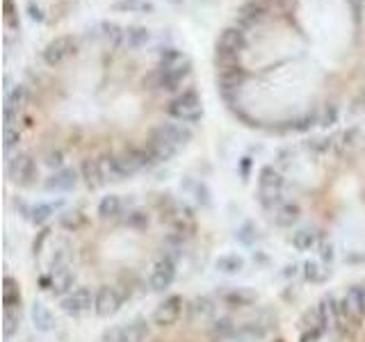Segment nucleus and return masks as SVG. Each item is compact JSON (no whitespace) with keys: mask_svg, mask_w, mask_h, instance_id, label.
I'll return each instance as SVG.
<instances>
[{"mask_svg":"<svg viewBox=\"0 0 365 342\" xmlns=\"http://www.w3.org/2000/svg\"><path fill=\"white\" fill-rule=\"evenodd\" d=\"M297 342H365V279L324 294L304 315Z\"/></svg>","mask_w":365,"mask_h":342,"instance_id":"obj_6","label":"nucleus"},{"mask_svg":"<svg viewBox=\"0 0 365 342\" xmlns=\"http://www.w3.org/2000/svg\"><path fill=\"white\" fill-rule=\"evenodd\" d=\"M96 342H285L279 313L247 290L176 294L108 328Z\"/></svg>","mask_w":365,"mask_h":342,"instance_id":"obj_5","label":"nucleus"},{"mask_svg":"<svg viewBox=\"0 0 365 342\" xmlns=\"http://www.w3.org/2000/svg\"><path fill=\"white\" fill-rule=\"evenodd\" d=\"M201 117L197 71L169 34L89 23L41 46L9 89L7 174L23 190L101 192L178 155Z\"/></svg>","mask_w":365,"mask_h":342,"instance_id":"obj_1","label":"nucleus"},{"mask_svg":"<svg viewBox=\"0 0 365 342\" xmlns=\"http://www.w3.org/2000/svg\"><path fill=\"white\" fill-rule=\"evenodd\" d=\"M233 117L311 135L365 114V0H247L215 48Z\"/></svg>","mask_w":365,"mask_h":342,"instance_id":"obj_2","label":"nucleus"},{"mask_svg":"<svg viewBox=\"0 0 365 342\" xmlns=\"http://www.w3.org/2000/svg\"><path fill=\"white\" fill-rule=\"evenodd\" d=\"M265 219L292 249L331 265H365V123L304 135L256 178Z\"/></svg>","mask_w":365,"mask_h":342,"instance_id":"obj_4","label":"nucleus"},{"mask_svg":"<svg viewBox=\"0 0 365 342\" xmlns=\"http://www.w3.org/2000/svg\"><path fill=\"white\" fill-rule=\"evenodd\" d=\"M197 217L176 194L106 192L57 212L34 237V281L73 317H112L176 281Z\"/></svg>","mask_w":365,"mask_h":342,"instance_id":"obj_3","label":"nucleus"}]
</instances>
